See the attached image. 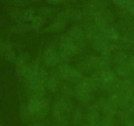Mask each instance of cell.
Wrapping results in <instances>:
<instances>
[{
  "label": "cell",
  "mask_w": 134,
  "mask_h": 126,
  "mask_svg": "<svg viewBox=\"0 0 134 126\" xmlns=\"http://www.w3.org/2000/svg\"><path fill=\"white\" fill-rule=\"evenodd\" d=\"M107 0H90L83 5V19L87 22L93 20L94 16L107 9Z\"/></svg>",
  "instance_id": "obj_1"
},
{
  "label": "cell",
  "mask_w": 134,
  "mask_h": 126,
  "mask_svg": "<svg viewBox=\"0 0 134 126\" xmlns=\"http://www.w3.org/2000/svg\"><path fill=\"white\" fill-rule=\"evenodd\" d=\"M68 35L72 38L75 44L78 47L83 46L86 43V38L85 36L84 32L80 27L74 26L70 30Z\"/></svg>",
  "instance_id": "obj_2"
},
{
  "label": "cell",
  "mask_w": 134,
  "mask_h": 126,
  "mask_svg": "<svg viewBox=\"0 0 134 126\" xmlns=\"http://www.w3.org/2000/svg\"><path fill=\"white\" fill-rule=\"evenodd\" d=\"M74 93L76 98L84 105H87L91 101V93L87 91L80 83H77L74 89Z\"/></svg>",
  "instance_id": "obj_3"
},
{
  "label": "cell",
  "mask_w": 134,
  "mask_h": 126,
  "mask_svg": "<svg viewBox=\"0 0 134 126\" xmlns=\"http://www.w3.org/2000/svg\"><path fill=\"white\" fill-rule=\"evenodd\" d=\"M58 52L70 57L79 53L80 47L74 43H60Z\"/></svg>",
  "instance_id": "obj_4"
},
{
  "label": "cell",
  "mask_w": 134,
  "mask_h": 126,
  "mask_svg": "<svg viewBox=\"0 0 134 126\" xmlns=\"http://www.w3.org/2000/svg\"><path fill=\"white\" fill-rule=\"evenodd\" d=\"M57 53L54 47H47L44 53L45 63L47 66L54 67L57 65Z\"/></svg>",
  "instance_id": "obj_5"
},
{
  "label": "cell",
  "mask_w": 134,
  "mask_h": 126,
  "mask_svg": "<svg viewBox=\"0 0 134 126\" xmlns=\"http://www.w3.org/2000/svg\"><path fill=\"white\" fill-rule=\"evenodd\" d=\"M49 101L47 99L43 98L40 101V103L38 111L36 113L35 115H34L33 116L35 117L38 120H42L47 116L49 112Z\"/></svg>",
  "instance_id": "obj_6"
},
{
  "label": "cell",
  "mask_w": 134,
  "mask_h": 126,
  "mask_svg": "<svg viewBox=\"0 0 134 126\" xmlns=\"http://www.w3.org/2000/svg\"><path fill=\"white\" fill-rule=\"evenodd\" d=\"M28 59V55L27 53H23L16 60V73L19 77H23L24 71L26 68L27 60Z\"/></svg>",
  "instance_id": "obj_7"
},
{
  "label": "cell",
  "mask_w": 134,
  "mask_h": 126,
  "mask_svg": "<svg viewBox=\"0 0 134 126\" xmlns=\"http://www.w3.org/2000/svg\"><path fill=\"white\" fill-rule=\"evenodd\" d=\"M99 31L93 22H87L84 25V34L86 39L92 42L99 34Z\"/></svg>",
  "instance_id": "obj_8"
},
{
  "label": "cell",
  "mask_w": 134,
  "mask_h": 126,
  "mask_svg": "<svg viewBox=\"0 0 134 126\" xmlns=\"http://www.w3.org/2000/svg\"><path fill=\"white\" fill-rule=\"evenodd\" d=\"M114 72L117 76H120L124 77V78L133 77V76L134 75L133 71L130 66L128 62L117 65Z\"/></svg>",
  "instance_id": "obj_9"
},
{
  "label": "cell",
  "mask_w": 134,
  "mask_h": 126,
  "mask_svg": "<svg viewBox=\"0 0 134 126\" xmlns=\"http://www.w3.org/2000/svg\"><path fill=\"white\" fill-rule=\"evenodd\" d=\"M59 102H60V105H61L62 107H63L65 113L71 112L74 110L75 102H74V100L70 98V97L63 95V97H60Z\"/></svg>",
  "instance_id": "obj_10"
},
{
  "label": "cell",
  "mask_w": 134,
  "mask_h": 126,
  "mask_svg": "<svg viewBox=\"0 0 134 126\" xmlns=\"http://www.w3.org/2000/svg\"><path fill=\"white\" fill-rule=\"evenodd\" d=\"M38 71H39V67H38V65L37 63L27 65L23 77L28 82V81L36 78L38 76Z\"/></svg>",
  "instance_id": "obj_11"
},
{
  "label": "cell",
  "mask_w": 134,
  "mask_h": 126,
  "mask_svg": "<svg viewBox=\"0 0 134 126\" xmlns=\"http://www.w3.org/2000/svg\"><path fill=\"white\" fill-rule=\"evenodd\" d=\"M69 20H81L83 19V12L75 7H68L64 10Z\"/></svg>",
  "instance_id": "obj_12"
},
{
  "label": "cell",
  "mask_w": 134,
  "mask_h": 126,
  "mask_svg": "<svg viewBox=\"0 0 134 126\" xmlns=\"http://www.w3.org/2000/svg\"><path fill=\"white\" fill-rule=\"evenodd\" d=\"M102 32L105 35V36L110 42H114L120 39V35L118 31L113 26H108L105 30L103 32Z\"/></svg>",
  "instance_id": "obj_13"
},
{
  "label": "cell",
  "mask_w": 134,
  "mask_h": 126,
  "mask_svg": "<svg viewBox=\"0 0 134 126\" xmlns=\"http://www.w3.org/2000/svg\"><path fill=\"white\" fill-rule=\"evenodd\" d=\"M66 23L59 21H53L51 25L45 28L43 31L46 32H60L64 30Z\"/></svg>",
  "instance_id": "obj_14"
},
{
  "label": "cell",
  "mask_w": 134,
  "mask_h": 126,
  "mask_svg": "<svg viewBox=\"0 0 134 126\" xmlns=\"http://www.w3.org/2000/svg\"><path fill=\"white\" fill-rule=\"evenodd\" d=\"M64 114H65V112H64L60 102L57 101V102H55V104L53 106L52 110V116L54 120L57 122Z\"/></svg>",
  "instance_id": "obj_15"
},
{
  "label": "cell",
  "mask_w": 134,
  "mask_h": 126,
  "mask_svg": "<svg viewBox=\"0 0 134 126\" xmlns=\"http://www.w3.org/2000/svg\"><path fill=\"white\" fill-rule=\"evenodd\" d=\"M41 100L42 99H40L37 98L36 97L33 95H31V97H30L27 106H28V109H29L30 112L32 114V116L34 115H35V114L38 111Z\"/></svg>",
  "instance_id": "obj_16"
},
{
  "label": "cell",
  "mask_w": 134,
  "mask_h": 126,
  "mask_svg": "<svg viewBox=\"0 0 134 126\" xmlns=\"http://www.w3.org/2000/svg\"><path fill=\"white\" fill-rule=\"evenodd\" d=\"M60 81L54 77L49 76L46 84V89L49 92L54 93L58 90V88L60 86Z\"/></svg>",
  "instance_id": "obj_17"
},
{
  "label": "cell",
  "mask_w": 134,
  "mask_h": 126,
  "mask_svg": "<svg viewBox=\"0 0 134 126\" xmlns=\"http://www.w3.org/2000/svg\"><path fill=\"white\" fill-rule=\"evenodd\" d=\"M78 83L82 84L90 93H91L94 90L96 89L97 88H98L96 83H95L94 79L92 78V77H90V78L83 77L82 80H81V82Z\"/></svg>",
  "instance_id": "obj_18"
},
{
  "label": "cell",
  "mask_w": 134,
  "mask_h": 126,
  "mask_svg": "<svg viewBox=\"0 0 134 126\" xmlns=\"http://www.w3.org/2000/svg\"><path fill=\"white\" fill-rule=\"evenodd\" d=\"M86 120L87 125H93L100 122L99 112L96 110H89L86 116Z\"/></svg>",
  "instance_id": "obj_19"
},
{
  "label": "cell",
  "mask_w": 134,
  "mask_h": 126,
  "mask_svg": "<svg viewBox=\"0 0 134 126\" xmlns=\"http://www.w3.org/2000/svg\"><path fill=\"white\" fill-rule=\"evenodd\" d=\"M130 58V56L127 53L123 51H120L113 56V62L117 65H122L128 62Z\"/></svg>",
  "instance_id": "obj_20"
},
{
  "label": "cell",
  "mask_w": 134,
  "mask_h": 126,
  "mask_svg": "<svg viewBox=\"0 0 134 126\" xmlns=\"http://www.w3.org/2000/svg\"><path fill=\"white\" fill-rule=\"evenodd\" d=\"M5 59L11 62H16V57L15 56V54L14 53L13 49L12 48V46L9 42H5Z\"/></svg>",
  "instance_id": "obj_21"
},
{
  "label": "cell",
  "mask_w": 134,
  "mask_h": 126,
  "mask_svg": "<svg viewBox=\"0 0 134 126\" xmlns=\"http://www.w3.org/2000/svg\"><path fill=\"white\" fill-rule=\"evenodd\" d=\"M83 118V112L80 107L76 108L72 111V114L71 121L73 125L75 126H78L81 124Z\"/></svg>",
  "instance_id": "obj_22"
},
{
  "label": "cell",
  "mask_w": 134,
  "mask_h": 126,
  "mask_svg": "<svg viewBox=\"0 0 134 126\" xmlns=\"http://www.w3.org/2000/svg\"><path fill=\"white\" fill-rule=\"evenodd\" d=\"M32 116V114L28 109V106L25 104H22L20 107V118L23 123H27L29 122Z\"/></svg>",
  "instance_id": "obj_23"
},
{
  "label": "cell",
  "mask_w": 134,
  "mask_h": 126,
  "mask_svg": "<svg viewBox=\"0 0 134 126\" xmlns=\"http://www.w3.org/2000/svg\"><path fill=\"white\" fill-rule=\"evenodd\" d=\"M118 106H116L113 103L110 102L108 99L107 103L103 108L102 110V112L103 113L104 115L107 116H115L118 112Z\"/></svg>",
  "instance_id": "obj_24"
},
{
  "label": "cell",
  "mask_w": 134,
  "mask_h": 126,
  "mask_svg": "<svg viewBox=\"0 0 134 126\" xmlns=\"http://www.w3.org/2000/svg\"><path fill=\"white\" fill-rule=\"evenodd\" d=\"M23 11L20 10L17 7H11L9 9V15L15 21L20 24L23 22Z\"/></svg>",
  "instance_id": "obj_25"
},
{
  "label": "cell",
  "mask_w": 134,
  "mask_h": 126,
  "mask_svg": "<svg viewBox=\"0 0 134 126\" xmlns=\"http://www.w3.org/2000/svg\"><path fill=\"white\" fill-rule=\"evenodd\" d=\"M57 69L59 72H60V74H61L63 80H69V78L70 77L72 68L70 67L68 64H66V65H59L58 66Z\"/></svg>",
  "instance_id": "obj_26"
},
{
  "label": "cell",
  "mask_w": 134,
  "mask_h": 126,
  "mask_svg": "<svg viewBox=\"0 0 134 126\" xmlns=\"http://www.w3.org/2000/svg\"><path fill=\"white\" fill-rule=\"evenodd\" d=\"M46 86L42 84H39L37 87H36L35 88L32 90L31 93H32V95L35 96V97H36L37 98L40 99H42L44 98V95H45V93H46Z\"/></svg>",
  "instance_id": "obj_27"
},
{
  "label": "cell",
  "mask_w": 134,
  "mask_h": 126,
  "mask_svg": "<svg viewBox=\"0 0 134 126\" xmlns=\"http://www.w3.org/2000/svg\"><path fill=\"white\" fill-rule=\"evenodd\" d=\"M117 116H118V119L120 122L122 124H124L126 122L129 120V119H131L132 117L130 115V113L127 111V110H124V109L120 108V110H118L116 114Z\"/></svg>",
  "instance_id": "obj_28"
},
{
  "label": "cell",
  "mask_w": 134,
  "mask_h": 126,
  "mask_svg": "<svg viewBox=\"0 0 134 126\" xmlns=\"http://www.w3.org/2000/svg\"><path fill=\"white\" fill-rule=\"evenodd\" d=\"M44 22V17L40 16V15L35 16L33 19V20L31 21V27L36 30L40 29L41 27L43 26Z\"/></svg>",
  "instance_id": "obj_29"
},
{
  "label": "cell",
  "mask_w": 134,
  "mask_h": 126,
  "mask_svg": "<svg viewBox=\"0 0 134 126\" xmlns=\"http://www.w3.org/2000/svg\"><path fill=\"white\" fill-rule=\"evenodd\" d=\"M4 1L9 4L13 5L17 8L26 7L30 4L29 0H4Z\"/></svg>",
  "instance_id": "obj_30"
},
{
  "label": "cell",
  "mask_w": 134,
  "mask_h": 126,
  "mask_svg": "<svg viewBox=\"0 0 134 126\" xmlns=\"http://www.w3.org/2000/svg\"><path fill=\"white\" fill-rule=\"evenodd\" d=\"M35 16V11L32 9H27L23 11V22H31Z\"/></svg>",
  "instance_id": "obj_31"
},
{
  "label": "cell",
  "mask_w": 134,
  "mask_h": 126,
  "mask_svg": "<svg viewBox=\"0 0 134 126\" xmlns=\"http://www.w3.org/2000/svg\"><path fill=\"white\" fill-rule=\"evenodd\" d=\"M100 124L102 126H110L113 124H115V118L114 116H111L104 115L101 120H100Z\"/></svg>",
  "instance_id": "obj_32"
},
{
  "label": "cell",
  "mask_w": 134,
  "mask_h": 126,
  "mask_svg": "<svg viewBox=\"0 0 134 126\" xmlns=\"http://www.w3.org/2000/svg\"><path fill=\"white\" fill-rule=\"evenodd\" d=\"M114 5L123 10H126L132 0H112Z\"/></svg>",
  "instance_id": "obj_33"
},
{
  "label": "cell",
  "mask_w": 134,
  "mask_h": 126,
  "mask_svg": "<svg viewBox=\"0 0 134 126\" xmlns=\"http://www.w3.org/2000/svg\"><path fill=\"white\" fill-rule=\"evenodd\" d=\"M60 89H61V92L63 93L64 96L70 97L74 93V89L69 85L66 84V83H63L60 86Z\"/></svg>",
  "instance_id": "obj_34"
},
{
  "label": "cell",
  "mask_w": 134,
  "mask_h": 126,
  "mask_svg": "<svg viewBox=\"0 0 134 126\" xmlns=\"http://www.w3.org/2000/svg\"><path fill=\"white\" fill-rule=\"evenodd\" d=\"M100 59L108 66H110L111 63L113 62V56L111 53H103L100 56Z\"/></svg>",
  "instance_id": "obj_35"
},
{
  "label": "cell",
  "mask_w": 134,
  "mask_h": 126,
  "mask_svg": "<svg viewBox=\"0 0 134 126\" xmlns=\"http://www.w3.org/2000/svg\"><path fill=\"white\" fill-rule=\"evenodd\" d=\"M39 12L40 13V16H43V17H44V16H49L53 15V9L52 7H43L40 9Z\"/></svg>",
  "instance_id": "obj_36"
},
{
  "label": "cell",
  "mask_w": 134,
  "mask_h": 126,
  "mask_svg": "<svg viewBox=\"0 0 134 126\" xmlns=\"http://www.w3.org/2000/svg\"><path fill=\"white\" fill-rule=\"evenodd\" d=\"M124 97L127 102L130 103H134V89L127 91L123 94Z\"/></svg>",
  "instance_id": "obj_37"
},
{
  "label": "cell",
  "mask_w": 134,
  "mask_h": 126,
  "mask_svg": "<svg viewBox=\"0 0 134 126\" xmlns=\"http://www.w3.org/2000/svg\"><path fill=\"white\" fill-rule=\"evenodd\" d=\"M69 57L60 53H57V65H66L69 62Z\"/></svg>",
  "instance_id": "obj_38"
},
{
  "label": "cell",
  "mask_w": 134,
  "mask_h": 126,
  "mask_svg": "<svg viewBox=\"0 0 134 126\" xmlns=\"http://www.w3.org/2000/svg\"><path fill=\"white\" fill-rule=\"evenodd\" d=\"M57 124L60 126H69V117L67 116L66 114H64L57 122Z\"/></svg>",
  "instance_id": "obj_39"
},
{
  "label": "cell",
  "mask_w": 134,
  "mask_h": 126,
  "mask_svg": "<svg viewBox=\"0 0 134 126\" xmlns=\"http://www.w3.org/2000/svg\"><path fill=\"white\" fill-rule=\"evenodd\" d=\"M48 4L50 5H57L63 3L67 2L66 0H45Z\"/></svg>",
  "instance_id": "obj_40"
},
{
  "label": "cell",
  "mask_w": 134,
  "mask_h": 126,
  "mask_svg": "<svg viewBox=\"0 0 134 126\" xmlns=\"http://www.w3.org/2000/svg\"><path fill=\"white\" fill-rule=\"evenodd\" d=\"M126 11H127V12L130 13L134 17V0H132V1H131L130 4L129 5V6L127 7V8L126 9Z\"/></svg>",
  "instance_id": "obj_41"
},
{
  "label": "cell",
  "mask_w": 134,
  "mask_h": 126,
  "mask_svg": "<svg viewBox=\"0 0 134 126\" xmlns=\"http://www.w3.org/2000/svg\"><path fill=\"white\" fill-rule=\"evenodd\" d=\"M128 64L134 72V55L130 56V59H129Z\"/></svg>",
  "instance_id": "obj_42"
},
{
  "label": "cell",
  "mask_w": 134,
  "mask_h": 126,
  "mask_svg": "<svg viewBox=\"0 0 134 126\" xmlns=\"http://www.w3.org/2000/svg\"><path fill=\"white\" fill-rule=\"evenodd\" d=\"M5 51V42L0 40V55L4 53Z\"/></svg>",
  "instance_id": "obj_43"
},
{
  "label": "cell",
  "mask_w": 134,
  "mask_h": 126,
  "mask_svg": "<svg viewBox=\"0 0 134 126\" xmlns=\"http://www.w3.org/2000/svg\"><path fill=\"white\" fill-rule=\"evenodd\" d=\"M124 126H134V119L133 118H131V119H129L127 122H126V123L124 124Z\"/></svg>",
  "instance_id": "obj_44"
},
{
  "label": "cell",
  "mask_w": 134,
  "mask_h": 126,
  "mask_svg": "<svg viewBox=\"0 0 134 126\" xmlns=\"http://www.w3.org/2000/svg\"><path fill=\"white\" fill-rule=\"evenodd\" d=\"M30 126H46V123L42 122V120H39V122H35Z\"/></svg>",
  "instance_id": "obj_45"
},
{
  "label": "cell",
  "mask_w": 134,
  "mask_h": 126,
  "mask_svg": "<svg viewBox=\"0 0 134 126\" xmlns=\"http://www.w3.org/2000/svg\"><path fill=\"white\" fill-rule=\"evenodd\" d=\"M89 126H102V125L100 124V122H99V123H95V124H93V125H88Z\"/></svg>",
  "instance_id": "obj_46"
},
{
  "label": "cell",
  "mask_w": 134,
  "mask_h": 126,
  "mask_svg": "<svg viewBox=\"0 0 134 126\" xmlns=\"http://www.w3.org/2000/svg\"><path fill=\"white\" fill-rule=\"evenodd\" d=\"M78 0H66L67 2H76Z\"/></svg>",
  "instance_id": "obj_47"
},
{
  "label": "cell",
  "mask_w": 134,
  "mask_h": 126,
  "mask_svg": "<svg viewBox=\"0 0 134 126\" xmlns=\"http://www.w3.org/2000/svg\"><path fill=\"white\" fill-rule=\"evenodd\" d=\"M29 1H32V2H39L40 0H29Z\"/></svg>",
  "instance_id": "obj_48"
},
{
  "label": "cell",
  "mask_w": 134,
  "mask_h": 126,
  "mask_svg": "<svg viewBox=\"0 0 134 126\" xmlns=\"http://www.w3.org/2000/svg\"><path fill=\"white\" fill-rule=\"evenodd\" d=\"M110 126H118V125L115 123V124H113V125H110Z\"/></svg>",
  "instance_id": "obj_49"
},
{
  "label": "cell",
  "mask_w": 134,
  "mask_h": 126,
  "mask_svg": "<svg viewBox=\"0 0 134 126\" xmlns=\"http://www.w3.org/2000/svg\"><path fill=\"white\" fill-rule=\"evenodd\" d=\"M82 126H89V125L87 124V125H82Z\"/></svg>",
  "instance_id": "obj_50"
},
{
  "label": "cell",
  "mask_w": 134,
  "mask_h": 126,
  "mask_svg": "<svg viewBox=\"0 0 134 126\" xmlns=\"http://www.w3.org/2000/svg\"><path fill=\"white\" fill-rule=\"evenodd\" d=\"M51 126H57V125H51Z\"/></svg>",
  "instance_id": "obj_51"
},
{
  "label": "cell",
  "mask_w": 134,
  "mask_h": 126,
  "mask_svg": "<svg viewBox=\"0 0 134 126\" xmlns=\"http://www.w3.org/2000/svg\"><path fill=\"white\" fill-rule=\"evenodd\" d=\"M0 126H2V125L1 124V123H0Z\"/></svg>",
  "instance_id": "obj_52"
}]
</instances>
